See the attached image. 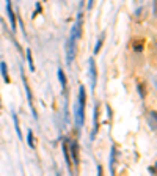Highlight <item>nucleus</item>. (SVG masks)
<instances>
[{"label":"nucleus","instance_id":"nucleus-1","mask_svg":"<svg viewBox=\"0 0 157 176\" xmlns=\"http://www.w3.org/2000/svg\"><path fill=\"white\" fill-rule=\"evenodd\" d=\"M80 32H82V13H79L77 22L72 27L71 35H69L68 43H66V63L69 66L72 65V60H74V57H76V39L80 36Z\"/></svg>","mask_w":157,"mask_h":176},{"label":"nucleus","instance_id":"nucleus-2","mask_svg":"<svg viewBox=\"0 0 157 176\" xmlns=\"http://www.w3.org/2000/svg\"><path fill=\"white\" fill-rule=\"evenodd\" d=\"M85 102H86V93L85 87H79V97L77 102L74 105V121H76L77 129H82V126L85 123Z\"/></svg>","mask_w":157,"mask_h":176},{"label":"nucleus","instance_id":"nucleus-3","mask_svg":"<svg viewBox=\"0 0 157 176\" xmlns=\"http://www.w3.org/2000/svg\"><path fill=\"white\" fill-rule=\"evenodd\" d=\"M88 76H90V88L91 91H94L96 90V82H98V69H96L94 58H88Z\"/></svg>","mask_w":157,"mask_h":176},{"label":"nucleus","instance_id":"nucleus-4","mask_svg":"<svg viewBox=\"0 0 157 176\" xmlns=\"http://www.w3.org/2000/svg\"><path fill=\"white\" fill-rule=\"evenodd\" d=\"M6 2V13H8V17H10V22H11V29L13 32L16 30V16H14V11L11 8V0H5Z\"/></svg>","mask_w":157,"mask_h":176},{"label":"nucleus","instance_id":"nucleus-5","mask_svg":"<svg viewBox=\"0 0 157 176\" xmlns=\"http://www.w3.org/2000/svg\"><path fill=\"white\" fill-rule=\"evenodd\" d=\"M22 80H24V87H25V91H27V97H29V104H30V107H32V110H33V116L38 118L36 112H35V107H33V97H32L30 87H29V83H27V80H25V77H24V76H22Z\"/></svg>","mask_w":157,"mask_h":176},{"label":"nucleus","instance_id":"nucleus-6","mask_svg":"<svg viewBox=\"0 0 157 176\" xmlns=\"http://www.w3.org/2000/svg\"><path fill=\"white\" fill-rule=\"evenodd\" d=\"M0 73H2L5 82L8 83L10 82V76H8V68H6V63L5 61H0Z\"/></svg>","mask_w":157,"mask_h":176},{"label":"nucleus","instance_id":"nucleus-7","mask_svg":"<svg viewBox=\"0 0 157 176\" xmlns=\"http://www.w3.org/2000/svg\"><path fill=\"white\" fill-rule=\"evenodd\" d=\"M13 123H14V128H16V132H17V137L19 140H24L22 137V132H20V126H19V119H17V115L13 112Z\"/></svg>","mask_w":157,"mask_h":176},{"label":"nucleus","instance_id":"nucleus-8","mask_svg":"<svg viewBox=\"0 0 157 176\" xmlns=\"http://www.w3.org/2000/svg\"><path fill=\"white\" fill-rule=\"evenodd\" d=\"M63 153H65V157H66L68 168H69V171H72V162H71V157H69V153H68V145H66V142L63 143Z\"/></svg>","mask_w":157,"mask_h":176},{"label":"nucleus","instance_id":"nucleus-9","mask_svg":"<svg viewBox=\"0 0 157 176\" xmlns=\"http://www.w3.org/2000/svg\"><path fill=\"white\" fill-rule=\"evenodd\" d=\"M98 129H99V123H98V105H94V129H93V137L91 138H94V135L98 134Z\"/></svg>","mask_w":157,"mask_h":176},{"label":"nucleus","instance_id":"nucleus-10","mask_svg":"<svg viewBox=\"0 0 157 176\" xmlns=\"http://www.w3.org/2000/svg\"><path fill=\"white\" fill-rule=\"evenodd\" d=\"M71 151H72V159H74V162H76V165H77V162H79V153H77V143L76 142L71 143Z\"/></svg>","mask_w":157,"mask_h":176},{"label":"nucleus","instance_id":"nucleus-11","mask_svg":"<svg viewBox=\"0 0 157 176\" xmlns=\"http://www.w3.org/2000/svg\"><path fill=\"white\" fill-rule=\"evenodd\" d=\"M27 61H29L30 71H35V63H33V57H32V51H30V49H27Z\"/></svg>","mask_w":157,"mask_h":176},{"label":"nucleus","instance_id":"nucleus-12","mask_svg":"<svg viewBox=\"0 0 157 176\" xmlns=\"http://www.w3.org/2000/svg\"><path fill=\"white\" fill-rule=\"evenodd\" d=\"M33 138H35V137H33V131L30 129L29 132H27V143H29L30 148H35V142H33Z\"/></svg>","mask_w":157,"mask_h":176},{"label":"nucleus","instance_id":"nucleus-13","mask_svg":"<svg viewBox=\"0 0 157 176\" xmlns=\"http://www.w3.org/2000/svg\"><path fill=\"white\" fill-rule=\"evenodd\" d=\"M58 79H60V83H61V87H66V76L63 73V69H58Z\"/></svg>","mask_w":157,"mask_h":176},{"label":"nucleus","instance_id":"nucleus-14","mask_svg":"<svg viewBox=\"0 0 157 176\" xmlns=\"http://www.w3.org/2000/svg\"><path fill=\"white\" fill-rule=\"evenodd\" d=\"M113 165H115V148H112V154H110V171L113 173Z\"/></svg>","mask_w":157,"mask_h":176},{"label":"nucleus","instance_id":"nucleus-15","mask_svg":"<svg viewBox=\"0 0 157 176\" xmlns=\"http://www.w3.org/2000/svg\"><path fill=\"white\" fill-rule=\"evenodd\" d=\"M102 41H104V39H99L98 41V43H96V47H94V54H99V51H101V46H102Z\"/></svg>","mask_w":157,"mask_h":176},{"label":"nucleus","instance_id":"nucleus-16","mask_svg":"<svg viewBox=\"0 0 157 176\" xmlns=\"http://www.w3.org/2000/svg\"><path fill=\"white\" fill-rule=\"evenodd\" d=\"M93 2H94V0H90V3H88V10H91V6H93Z\"/></svg>","mask_w":157,"mask_h":176},{"label":"nucleus","instance_id":"nucleus-17","mask_svg":"<svg viewBox=\"0 0 157 176\" xmlns=\"http://www.w3.org/2000/svg\"><path fill=\"white\" fill-rule=\"evenodd\" d=\"M0 107H2V104H0Z\"/></svg>","mask_w":157,"mask_h":176}]
</instances>
